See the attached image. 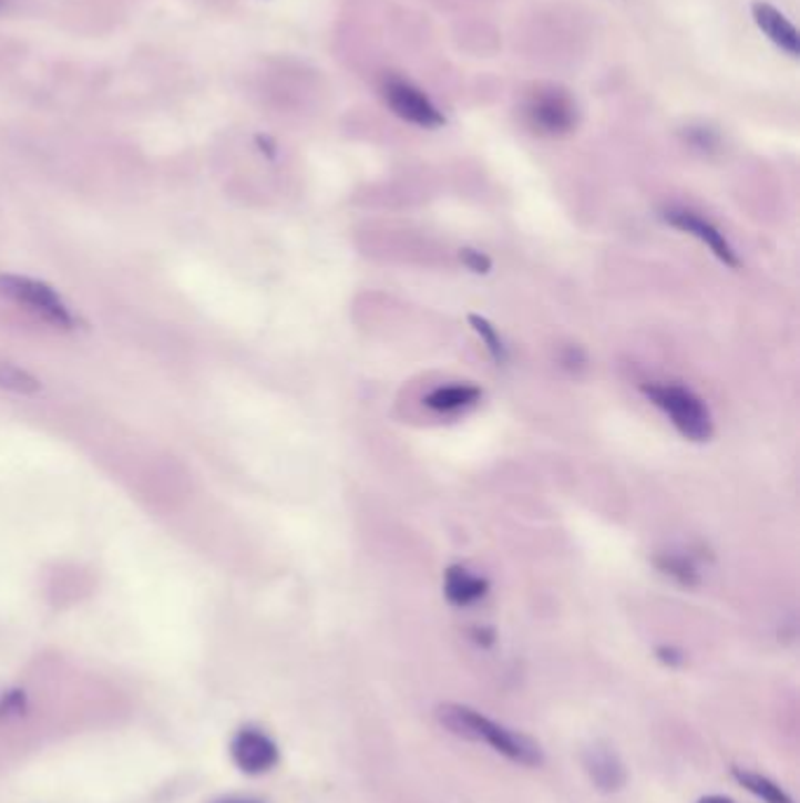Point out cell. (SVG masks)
I'll list each match as a JSON object with an SVG mask.
<instances>
[{
  "label": "cell",
  "instance_id": "6da1fadb",
  "mask_svg": "<svg viewBox=\"0 0 800 803\" xmlns=\"http://www.w3.org/2000/svg\"><path fill=\"white\" fill-rule=\"evenodd\" d=\"M434 714L439 723H442V727L455 738H463L470 742H486L493 752L503 754L510 761L522 763V766L529 769H537L545 763L543 748H540L531 735L507 729L503 723L489 719L479 710L468 708V704L444 702L439 704Z\"/></svg>",
  "mask_w": 800,
  "mask_h": 803
},
{
  "label": "cell",
  "instance_id": "7a4b0ae2",
  "mask_svg": "<svg viewBox=\"0 0 800 803\" xmlns=\"http://www.w3.org/2000/svg\"><path fill=\"white\" fill-rule=\"evenodd\" d=\"M644 395L655 404L686 440L707 442L714 435V421L707 404L693 390L676 383L644 385Z\"/></svg>",
  "mask_w": 800,
  "mask_h": 803
},
{
  "label": "cell",
  "instance_id": "3957f363",
  "mask_svg": "<svg viewBox=\"0 0 800 803\" xmlns=\"http://www.w3.org/2000/svg\"><path fill=\"white\" fill-rule=\"evenodd\" d=\"M0 294L12 299L14 303L24 306L35 312L40 320L50 322L59 329H75L80 320L73 316L71 308L59 299V294L45 285L22 276H0Z\"/></svg>",
  "mask_w": 800,
  "mask_h": 803
},
{
  "label": "cell",
  "instance_id": "277c9868",
  "mask_svg": "<svg viewBox=\"0 0 800 803\" xmlns=\"http://www.w3.org/2000/svg\"><path fill=\"white\" fill-rule=\"evenodd\" d=\"M529 125L545 136H562L575 127V102L562 87H537L526 100Z\"/></svg>",
  "mask_w": 800,
  "mask_h": 803
},
{
  "label": "cell",
  "instance_id": "5b68a950",
  "mask_svg": "<svg viewBox=\"0 0 800 803\" xmlns=\"http://www.w3.org/2000/svg\"><path fill=\"white\" fill-rule=\"evenodd\" d=\"M383 96L386 104L392 109L394 115L402 117V121L418 125V127H442L444 115L428 100L425 92H420L416 85H411L404 78L390 75L383 83Z\"/></svg>",
  "mask_w": 800,
  "mask_h": 803
},
{
  "label": "cell",
  "instance_id": "8992f818",
  "mask_svg": "<svg viewBox=\"0 0 800 803\" xmlns=\"http://www.w3.org/2000/svg\"><path fill=\"white\" fill-rule=\"evenodd\" d=\"M230 759L235 766L247 775L270 773L279 763V750L275 740L264 731L245 727L230 740Z\"/></svg>",
  "mask_w": 800,
  "mask_h": 803
},
{
  "label": "cell",
  "instance_id": "52a82bcc",
  "mask_svg": "<svg viewBox=\"0 0 800 803\" xmlns=\"http://www.w3.org/2000/svg\"><path fill=\"white\" fill-rule=\"evenodd\" d=\"M583 766L592 780V785L598 792L615 794L627 785L625 763L615 752V748L608 745V742H602V740L592 742V745L583 752Z\"/></svg>",
  "mask_w": 800,
  "mask_h": 803
},
{
  "label": "cell",
  "instance_id": "ba28073f",
  "mask_svg": "<svg viewBox=\"0 0 800 803\" xmlns=\"http://www.w3.org/2000/svg\"><path fill=\"white\" fill-rule=\"evenodd\" d=\"M665 219L674 228L686 230V233L695 235L697 240H702L726 266H730V268H737L739 266L737 254L730 247V243L726 240V235L721 230H718L714 224H709L707 219L699 217V214H695L690 209H681V207H671V209L665 212Z\"/></svg>",
  "mask_w": 800,
  "mask_h": 803
},
{
  "label": "cell",
  "instance_id": "9c48e42d",
  "mask_svg": "<svg viewBox=\"0 0 800 803\" xmlns=\"http://www.w3.org/2000/svg\"><path fill=\"white\" fill-rule=\"evenodd\" d=\"M751 14H753L756 27L766 33L768 41H772L779 50L787 52L793 59L800 54L798 31L789 22L784 12H779L775 6L763 3V0H758V3L751 6Z\"/></svg>",
  "mask_w": 800,
  "mask_h": 803
},
{
  "label": "cell",
  "instance_id": "30bf717a",
  "mask_svg": "<svg viewBox=\"0 0 800 803\" xmlns=\"http://www.w3.org/2000/svg\"><path fill=\"white\" fill-rule=\"evenodd\" d=\"M444 593L453 606H470L489 593V583L465 566H451L444 576Z\"/></svg>",
  "mask_w": 800,
  "mask_h": 803
},
{
  "label": "cell",
  "instance_id": "8fae6325",
  "mask_svg": "<svg viewBox=\"0 0 800 803\" xmlns=\"http://www.w3.org/2000/svg\"><path fill=\"white\" fill-rule=\"evenodd\" d=\"M482 398L476 385H468V383H453V385H442L432 390V393L425 398V404L434 411H442V414H453V411L474 406Z\"/></svg>",
  "mask_w": 800,
  "mask_h": 803
},
{
  "label": "cell",
  "instance_id": "7c38bea8",
  "mask_svg": "<svg viewBox=\"0 0 800 803\" xmlns=\"http://www.w3.org/2000/svg\"><path fill=\"white\" fill-rule=\"evenodd\" d=\"M732 778L742 785L747 792H751L753 796H758L766 803H796L782 787L772 782L770 778L753 773V771H745V769H732Z\"/></svg>",
  "mask_w": 800,
  "mask_h": 803
},
{
  "label": "cell",
  "instance_id": "4fadbf2b",
  "mask_svg": "<svg viewBox=\"0 0 800 803\" xmlns=\"http://www.w3.org/2000/svg\"><path fill=\"white\" fill-rule=\"evenodd\" d=\"M0 388L12 390V393L19 395H35L40 390V381L14 364H0Z\"/></svg>",
  "mask_w": 800,
  "mask_h": 803
},
{
  "label": "cell",
  "instance_id": "5bb4252c",
  "mask_svg": "<svg viewBox=\"0 0 800 803\" xmlns=\"http://www.w3.org/2000/svg\"><path fill=\"white\" fill-rule=\"evenodd\" d=\"M472 325H474V329H476V334L484 339V343H486V348H489L491 356H493L498 362H503V360H505V346H503V341H500V337L495 334V329H493L486 320H482V318H472Z\"/></svg>",
  "mask_w": 800,
  "mask_h": 803
},
{
  "label": "cell",
  "instance_id": "9a60e30c",
  "mask_svg": "<svg viewBox=\"0 0 800 803\" xmlns=\"http://www.w3.org/2000/svg\"><path fill=\"white\" fill-rule=\"evenodd\" d=\"M27 710V696L24 691H8L3 693V698H0V717L8 719V717H17L22 714Z\"/></svg>",
  "mask_w": 800,
  "mask_h": 803
},
{
  "label": "cell",
  "instance_id": "2e32d148",
  "mask_svg": "<svg viewBox=\"0 0 800 803\" xmlns=\"http://www.w3.org/2000/svg\"><path fill=\"white\" fill-rule=\"evenodd\" d=\"M463 257H465V261L470 264V268H474L476 272H486V268L491 266V264H489V259H486V257H482V254H479V251H470V249H468V251L463 254Z\"/></svg>",
  "mask_w": 800,
  "mask_h": 803
},
{
  "label": "cell",
  "instance_id": "e0dca14e",
  "mask_svg": "<svg viewBox=\"0 0 800 803\" xmlns=\"http://www.w3.org/2000/svg\"><path fill=\"white\" fill-rule=\"evenodd\" d=\"M657 656H659V660H663V662L671 665V668H674V665H681L684 662V656L678 653V651H674V649H667V646H665V649H659Z\"/></svg>",
  "mask_w": 800,
  "mask_h": 803
},
{
  "label": "cell",
  "instance_id": "ac0fdd59",
  "mask_svg": "<svg viewBox=\"0 0 800 803\" xmlns=\"http://www.w3.org/2000/svg\"><path fill=\"white\" fill-rule=\"evenodd\" d=\"M697 803H737L732 801L730 796H721V794H709V796H702Z\"/></svg>",
  "mask_w": 800,
  "mask_h": 803
},
{
  "label": "cell",
  "instance_id": "d6986e66",
  "mask_svg": "<svg viewBox=\"0 0 800 803\" xmlns=\"http://www.w3.org/2000/svg\"><path fill=\"white\" fill-rule=\"evenodd\" d=\"M216 803H264V801H256V799H222Z\"/></svg>",
  "mask_w": 800,
  "mask_h": 803
}]
</instances>
